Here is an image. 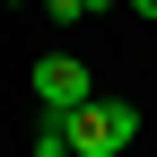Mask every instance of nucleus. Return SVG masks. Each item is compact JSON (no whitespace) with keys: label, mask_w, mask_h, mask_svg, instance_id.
I'll return each mask as SVG.
<instances>
[{"label":"nucleus","mask_w":157,"mask_h":157,"mask_svg":"<svg viewBox=\"0 0 157 157\" xmlns=\"http://www.w3.org/2000/svg\"><path fill=\"white\" fill-rule=\"evenodd\" d=\"M26 87H35V122H52V131H70V113L96 96V78L78 52H44V61L26 70Z\"/></svg>","instance_id":"2"},{"label":"nucleus","mask_w":157,"mask_h":157,"mask_svg":"<svg viewBox=\"0 0 157 157\" xmlns=\"http://www.w3.org/2000/svg\"><path fill=\"white\" fill-rule=\"evenodd\" d=\"M35 157H70V140H61L52 122H35Z\"/></svg>","instance_id":"4"},{"label":"nucleus","mask_w":157,"mask_h":157,"mask_svg":"<svg viewBox=\"0 0 157 157\" xmlns=\"http://www.w3.org/2000/svg\"><path fill=\"white\" fill-rule=\"evenodd\" d=\"M131 17H148V26H157V0H131Z\"/></svg>","instance_id":"5"},{"label":"nucleus","mask_w":157,"mask_h":157,"mask_svg":"<svg viewBox=\"0 0 157 157\" xmlns=\"http://www.w3.org/2000/svg\"><path fill=\"white\" fill-rule=\"evenodd\" d=\"M70 157H122L140 140V105H122V96H87V105L70 113Z\"/></svg>","instance_id":"1"},{"label":"nucleus","mask_w":157,"mask_h":157,"mask_svg":"<svg viewBox=\"0 0 157 157\" xmlns=\"http://www.w3.org/2000/svg\"><path fill=\"white\" fill-rule=\"evenodd\" d=\"M96 9H113V0H44V17H52V26H70V17H96Z\"/></svg>","instance_id":"3"}]
</instances>
